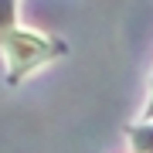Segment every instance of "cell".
Listing matches in <instances>:
<instances>
[{"instance_id":"6da1fadb","label":"cell","mask_w":153,"mask_h":153,"mask_svg":"<svg viewBox=\"0 0 153 153\" xmlns=\"http://www.w3.org/2000/svg\"><path fill=\"white\" fill-rule=\"evenodd\" d=\"M68 51L65 41L51 38L41 31H27V27H10L7 34H0V55H4V68H7V82L17 85L24 82V75H31L38 65L51 58H61Z\"/></svg>"},{"instance_id":"7a4b0ae2","label":"cell","mask_w":153,"mask_h":153,"mask_svg":"<svg viewBox=\"0 0 153 153\" xmlns=\"http://www.w3.org/2000/svg\"><path fill=\"white\" fill-rule=\"evenodd\" d=\"M17 27V0H0V34Z\"/></svg>"}]
</instances>
